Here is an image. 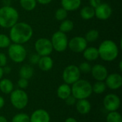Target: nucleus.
Listing matches in <instances>:
<instances>
[{"instance_id": "nucleus-43", "label": "nucleus", "mask_w": 122, "mask_h": 122, "mask_svg": "<svg viewBox=\"0 0 122 122\" xmlns=\"http://www.w3.org/2000/svg\"><path fill=\"white\" fill-rule=\"evenodd\" d=\"M4 74V71H3V69H2V67L0 66V80L2 79Z\"/></svg>"}, {"instance_id": "nucleus-34", "label": "nucleus", "mask_w": 122, "mask_h": 122, "mask_svg": "<svg viewBox=\"0 0 122 122\" xmlns=\"http://www.w3.org/2000/svg\"><path fill=\"white\" fill-rule=\"evenodd\" d=\"M65 102L66 104L68 105V106H74L76 104V102L77 101V99L72 95L71 94L69 97H68L65 100Z\"/></svg>"}, {"instance_id": "nucleus-28", "label": "nucleus", "mask_w": 122, "mask_h": 122, "mask_svg": "<svg viewBox=\"0 0 122 122\" xmlns=\"http://www.w3.org/2000/svg\"><path fill=\"white\" fill-rule=\"evenodd\" d=\"M106 121L107 122H122V117L117 111L110 112L107 116Z\"/></svg>"}, {"instance_id": "nucleus-33", "label": "nucleus", "mask_w": 122, "mask_h": 122, "mask_svg": "<svg viewBox=\"0 0 122 122\" xmlns=\"http://www.w3.org/2000/svg\"><path fill=\"white\" fill-rule=\"evenodd\" d=\"M17 86L19 87V89H25L28 87L29 86V81L26 79H23V78H20L18 81H17Z\"/></svg>"}, {"instance_id": "nucleus-38", "label": "nucleus", "mask_w": 122, "mask_h": 122, "mask_svg": "<svg viewBox=\"0 0 122 122\" xmlns=\"http://www.w3.org/2000/svg\"><path fill=\"white\" fill-rule=\"evenodd\" d=\"M2 69H3L4 74H9L11 71V68L9 66H7V65H6L4 67H2Z\"/></svg>"}, {"instance_id": "nucleus-16", "label": "nucleus", "mask_w": 122, "mask_h": 122, "mask_svg": "<svg viewBox=\"0 0 122 122\" xmlns=\"http://www.w3.org/2000/svg\"><path fill=\"white\" fill-rule=\"evenodd\" d=\"M75 106L78 113L82 115H86L89 114L92 109V104L87 99L77 100Z\"/></svg>"}, {"instance_id": "nucleus-1", "label": "nucleus", "mask_w": 122, "mask_h": 122, "mask_svg": "<svg viewBox=\"0 0 122 122\" xmlns=\"http://www.w3.org/2000/svg\"><path fill=\"white\" fill-rule=\"evenodd\" d=\"M34 34L33 29L26 22H17L10 28L9 38L11 41L15 44H24L28 42Z\"/></svg>"}, {"instance_id": "nucleus-35", "label": "nucleus", "mask_w": 122, "mask_h": 122, "mask_svg": "<svg viewBox=\"0 0 122 122\" xmlns=\"http://www.w3.org/2000/svg\"><path fill=\"white\" fill-rule=\"evenodd\" d=\"M40 57L41 56L39 54H37L36 53V54H32L29 56V62L31 64H37L38 62H39V61Z\"/></svg>"}, {"instance_id": "nucleus-39", "label": "nucleus", "mask_w": 122, "mask_h": 122, "mask_svg": "<svg viewBox=\"0 0 122 122\" xmlns=\"http://www.w3.org/2000/svg\"><path fill=\"white\" fill-rule=\"evenodd\" d=\"M52 1V0H36V2L42 4V5H46L49 4V3H51Z\"/></svg>"}, {"instance_id": "nucleus-44", "label": "nucleus", "mask_w": 122, "mask_h": 122, "mask_svg": "<svg viewBox=\"0 0 122 122\" xmlns=\"http://www.w3.org/2000/svg\"><path fill=\"white\" fill-rule=\"evenodd\" d=\"M119 70H120V71H122V61H119Z\"/></svg>"}, {"instance_id": "nucleus-12", "label": "nucleus", "mask_w": 122, "mask_h": 122, "mask_svg": "<svg viewBox=\"0 0 122 122\" xmlns=\"http://www.w3.org/2000/svg\"><path fill=\"white\" fill-rule=\"evenodd\" d=\"M95 16L99 20H107L112 14V8L107 3H101L97 8L94 9Z\"/></svg>"}, {"instance_id": "nucleus-19", "label": "nucleus", "mask_w": 122, "mask_h": 122, "mask_svg": "<svg viewBox=\"0 0 122 122\" xmlns=\"http://www.w3.org/2000/svg\"><path fill=\"white\" fill-rule=\"evenodd\" d=\"M61 4L66 11H74L80 7L81 0H61Z\"/></svg>"}, {"instance_id": "nucleus-18", "label": "nucleus", "mask_w": 122, "mask_h": 122, "mask_svg": "<svg viewBox=\"0 0 122 122\" xmlns=\"http://www.w3.org/2000/svg\"><path fill=\"white\" fill-rule=\"evenodd\" d=\"M82 53L84 58L87 61H94L99 58L98 49L94 46H87Z\"/></svg>"}, {"instance_id": "nucleus-30", "label": "nucleus", "mask_w": 122, "mask_h": 122, "mask_svg": "<svg viewBox=\"0 0 122 122\" xmlns=\"http://www.w3.org/2000/svg\"><path fill=\"white\" fill-rule=\"evenodd\" d=\"M54 16H55V18L56 20L61 21H63L67 18L68 11H66L64 8L61 7V8H59L56 10Z\"/></svg>"}, {"instance_id": "nucleus-22", "label": "nucleus", "mask_w": 122, "mask_h": 122, "mask_svg": "<svg viewBox=\"0 0 122 122\" xmlns=\"http://www.w3.org/2000/svg\"><path fill=\"white\" fill-rule=\"evenodd\" d=\"M79 14L82 19L90 20L95 16L94 9L90 6H85L81 9L79 11Z\"/></svg>"}, {"instance_id": "nucleus-40", "label": "nucleus", "mask_w": 122, "mask_h": 122, "mask_svg": "<svg viewBox=\"0 0 122 122\" xmlns=\"http://www.w3.org/2000/svg\"><path fill=\"white\" fill-rule=\"evenodd\" d=\"M4 104H5V100H4V97L0 96V109L4 107Z\"/></svg>"}, {"instance_id": "nucleus-8", "label": "nucleus", "mask_w": 122, "mask_h": 122, "mask_svg": "<svg viewBox=\"0 0 122 122\" xmlns=\"http://www.w3.org/2000/svg\"><path fill=\"white\" fill-rule=\"evenodd\" d=\"M81 72L77 66L71 64L64 68L62 72V79L64 83L71 85L78 81L81 76Z\"/></svg>"}, {"instance_id": "nucleus-42", "label": "nucleus", "mask_w": 122, "mask_h": 122, "mask_svg": "<svg viewBox=\"0 0 122 122\" xmlns=\"http://www.w3.org/2000/svg\"><path fill=\"white\" fill-rule=\"evenodd\" d=\"M0 122H8V120L4 116L0 115Z\"/></svg>"}, {"instance_id": "nucleus-9", "label": "nucleus", "mask_w": 122, "mask_h": 122, "mask_svg": "<svg viewBox=\"0 0 122 122\" xmlns=\"http://www.w3.org/2000/svg\"><path fill=\"white\" fill-rule=\"evenodd\" d=\"M34 49L37 54L40 56H49L53 51L51 40L47 38H39L34 43Z\"/></svg>"}, {"instance_id": "nucleus-5", "label": "nucleus", "mask_w": 122, "mask_h": 122, "mask_svg": "<svg viewBox=\"0 0 122 122\" xmlns=\"http://www.w3.org/2000/svg\"><path fill=\"white\" fill-rule=\"evenodd\" d=\"M10 102L15 109H24L29 102L28 94L24 89H14L10 94Z\"/></svg>"}, {"instance_id": "nucleus-24", "label": "nucleus", "mask_w": 122, "mask_h": 122, "mask_svg": "<svg viewBox=\"0 0 122 122\" xmlns=\"http://www.w3.org/2000/svg\"><path fill=\"white\" fill-rule=\"evenodd\" d=\"M74 27V22L70 19H66L61 21V22L59 25V31L66 34V33H68V32H70L71 31H72Z\"/></svg>"}, {"instance_id": "nucleus-10", "label": "nucleus", "mask_w": 122, "mask_h": 122, "mask_svg": "<svg viewBox=\"0 0 122 122\" xmlns=\"http://www.w3.org/2000/svg\"><path fill=\"white\" fill-rule=\"evenodd\" d=\"M103 105L106 110L109 112L117 111L121 106V99L119 97L115 94H107L103 100Z\"/></svg>"}, {"instance_id": "nucleus-11", "label": "nucleus", "mask_w": 122, "mask_h": 122, "mask_svg": "<svg viewBox=\"0 0 122 122\" xmlns=\"http://www.w3.org/2000/svg\"><path fill=\"white\" fill-rule=\"evenodd\" d=\"M88 42L84 37L76 36L71 38L68 43V47L74 53H82L87 47Z\"/></svg>"}, {"instance_id": "nucleus-25", "label": "nucleus", "mask_w": 122, "mask_h": 122, "mask_svg": "<svg viewBox=\"0 0 122 122\" xmlns=\"http://www.w3.org/2000/svg\"><path fill=\"white\" fill-rule=\"evenodd\" d=\"M19 4L23 9L27 11L34 10L36 6V0H19Z\"/></svg>"}, {"instance_id": "nucleus-14", "label": "nucleus", "mask_w": 122, "mask_h": 122, "mask_svg": "<svg viewBox=\"0 0 122 122\" xmlns=\"http://www.w3.org/2000/svg\"><path fill=\"white\" fill-rule=\"evenodd\" d=\"M92 77L96 81H104L106 78L108 76V70L107 67L102 64H97L92 66L91 72Z\"/></svg>"}, {"instance_id": "nucleus-37", "label": "nucleus", "mask_w": 122, "mask_h": 122, "mask_svg": "<svg viewBox=\"0 0 122 122\" xmlns=\"http://www.w3.org/2000/svg\"><path fill=\"white\" fill-rule=\"evenodd\" d=\"M102 3L101 0H89V6L92 8H97Z\"/></svg>"}, {"instance_id": "nucleus-36", "label": "nucleus", "mask_w": 122, "mask_h": 122, "mask_svg": "<svg viewBox=\"0 0 122 122\" xmlns=\"http://www.w3.org/2000/svg\"><path fill=\"white\" fill-rule=\"evenodd\" d=\"M6 64H7L6 55L3 52H0V66L4 67V66L6 65Z\"/></svg>"}, {"instance_id": "nucleus-13", "label": "nucleus", "mask_w": 122, "mask_h": 122, "mask_svg": "<svg viewBox=\"0 0 122 122\" xmlns=\"http://www.w3.org/2000/svg\"><path fill=\"white\" fill-rule=\"evenodd\" d=\"M104 82L107 88L112 90H117L120 89L122 86V75L118 73L108 74Z\"/></svg>"}, {"instance_id": "nucleus-26", "label": "nucleus", "mask_w": 122, "mask_h": 122, "mask_svg": "<svg viewBox=\"0 0 122 122\" xmlns=\"http://www.w3.org/2000/svg\"><path fill=\"white\" fill-rule=\"evenodd\" d=\"M107 86L104 81H97L92 85V92L96 94H102L105 92L107 89Z\"/></svg>"}, {"instance_id": "nucleus-23", "label": "nucleus", "mask_w": 122, "mask_h": 122, "mask_svg": "<svg viewBox=\"0 0 122 122\" xmlns=\"http://www.w3.org/2000/svg\"><path fill=\"white\" fill-rule=\"evenodd\" d=\"M19 74L20 78H23L29 80L34 75V69L32 68L31 66L29 64H24L20 68L19 71Z\"/></svg>"}, {"instance_id": "nucleus-4", "label": "nucleus", "mask_w": 122, "mask_h": 122, "mask_svg": "<svg viewBox=\"0 0 122 122\" xmlns=\"http://www.w3.org/2000/svg\"><path fill=\"white\" fill-rule=\"evenodd\" d=\"M71 94L77 99H88L92 94V85L86 80L79 79L75 83L71 84Z\"/></svg>"}, {"instance_id": "nucleus-7", "label": "nucleus", "mask_w": 122, "mask_h": 122, "mask_svg": "<svg viewBox=\"0 0 122 122\" xmlns=\"http://www.w3.org/2000/svg\"><path fill=\"white\" fill-rule=\"evenodd\" d=\"M53 49L57 52H64L68 48L69 39L66 34L60 31H57L53 34L50 39Z\"/></svg>"}, {"instance_id": "nucleus-20", "label": "nucleus", "mask_w": 122, "mask_h": 122, "mask_svg": "<svg viewBox=\"0 0 122 122\" xmlns=\"http://www.w3.org/2000/svg\"><path fill=\"white\" fill-rule=\"evenodd\" d=\"M71 94V86L64 83L61 84L56 90V95L57 97L62 100H65Z\"/></svg>"}, {"instance_id": "nucleus-15", "label": "nucleus", "mask_w": 122, "mask_h": 122, "mask_svg": "<svg viewBox=\"0 0 122 122\" xmlns=\"http://www.w3.org/2000/svg\"><path fill=\"white\" fill-rule=\"evenodd\" d=\"M29 117L30 122H50L51 120L49 112L43 109L35 110Z\"/></svg>"}, {"instance_id": "nucleus-3", "label": "nucleus", "mask_w": 122, "mask_h": 122, "mask_svg": "<svg viewBox=\"0 0 122 122\" xmlns=\"http://www.w3.org/2000/svg\"><path fill=\"white\" fill-rule=\"evenodd\" d=\"M18 11L13 6H3L0 8V26L10 29L19 21Z\"/></svg>"}, {"instance_id": "nucleus-29", "label": "nucleus", "mask_w": 122, "mask_h": 122, "mask_svg": "<svg viewBox=\"0 0 122 122\" xmlns=\"http://www.w3.org/2000/svg\"><path fill=\"white\" fill-rule=\"evenodd\" d=\"M11 122H30V117L27 114L19 113L12 117Z\"/></svg>"}, {"instance_id": "nucleus-17", "label": "nucleus", "mask_w": 122, "mask_h": 122, "mask_svg": "<svg viewBox=\"0 0 122 122\" xmlns=\"http://www.w3.org/2000/svg\"><path fill=\"white\" fill-rule=\"evenodd\" d=\"M39 68L43 71H50L54 66V61L50 56H41L38 62Z\"/></svg>"}, {"instance_id": "nucleus-41", "label": "nucleus", "mask_w": 122, "mask_h": 122, "mask_svg": "<svg viewBox=\"0 0 122 122\" xmlns=\"http://www.w3.org/2000/svg\"><path fill=\"white\" fill-rule=\"evenodd\" d=\"M78 122L77 120L74 118V117H68L67 119H66L65 122Z\"/></svg>"}, {"instance_id": "nucleus-6", "label": "nucleus", "mask_w": 122, "mask_h": 122, "mask_svg": "<svg viewBox=\"0 0 122 122\" xmlns=\"http://www.w3.org/2000/svg\"><path fill=\"white\" fill-rule=\"evenodd\" d=\"M7 49L8 56L14 63H21L26 59L27 51L23 44L12 43Z\"/></svg>"}, {"instance_id": "nucleus-32", "label": "nucleus", "mask_w": 122, "mask_h": 122, "mask_svg": "<svg viewBox=\"0 0 122 122\" xmlns=\"http://www.w3.org/2000/svg\"><path fill=\"white\" fill-rule=\"evenodd\" d=\"M81 73L88 74L91 72L92 70V65L89 63V61H84L79 64L78 66Z\"/></svg>"}, {"instance_id": "nucleus-21", "label": "nucleus", "mask_w": 122, "mask_h": 122, "mask_svg": "<svg viewBox=\"0 0 122 122\" xmlns=\"http://www.w3.org/2000/svg\"><path fill=\"white\" fill-rule=\"evenodd\" d=\"M14 90L13 82L6 78L1 79L0 80V91L4 94H10Z\"/></svg>"}, {"instance_id": "nucleus-45", "label": "nucleus", "mask_w": 122, "mask_h": 122, "mask_svg": "<svg viewBox=\"0 0 122 122\" xmlns=\"http://www.w3.org/2000/svg\"><path fill=\"white\" fill-rule=\"evenodd\" d=\"M14 1H18V0H14Z\"/></svg>"}, {"instance_id": "nucleus-2", "label": "nucleus", "mask_w": 122, "mask_h": 122, "mask_svg": "<svg viewBox=\"0 0 122 122\" xmlns=\"http://www.w3.org/2000/svg\"><path fill=\"white\" fill-rule=\"evenodd\" d=\"M97 49L99 57L103 61L107 62L114 61L119 54V49L117 44L110 39L104 40Z\"/></svg>"}, {"instance_id": "nucleus-31", "label": "nucleus", "mask_w": 122, "mask_h": 122, "mask_svg": "<svg viewBox=\"0 0 122 122\" xmlns=\"http://www.w3.org/2000/svg\"><path fill=\"white\" fill-rule=\"evenodd\" d=\"M11 39L9 36L0 34V49H6L11 44Z\"/></svg>"}, {"instance_id": "nucleus-27", "label": "nucleus", "mask_w": 122, "mask_h": 122, "mask_svg": "<svg viewBox=\"0 0 122 122\" xmlns=\"http://www.w3.org/2000/svg\"><path fill=\"white\" fill-rule=\"evenodd\" d=\"M99 37V31L97 29H90L88 31L85 35V39L86 41L89 42H94L96 41Z\"/></svg>"}]
</instances>
